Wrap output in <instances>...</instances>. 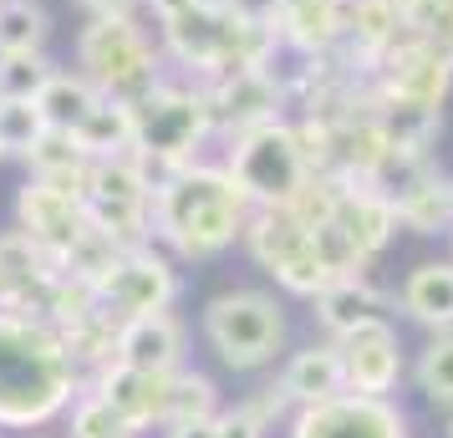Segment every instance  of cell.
Returning <instances> with one entry per match:
<instances>
[{
    "instance_id": "obj_1",
    "label": "cell",
    "mask_w": 453,
    "mask_h": 438,
    "mask_svg": "<svg viewBox=\"0 0 453 438\" xmlns=\"http://www.w3.org/2000/svg\"><path fill=\"white\" fill-rule=\"evenodd\" d=\"M82 362L46 316L0 311V428L36 434L77 403Z\"/></svg>"
},
{
    "instance_id": "obj_2",
    "label": "cell",
    "mask_w": 453,
    "mask_h": 438,
    "mask_svg": "<svg viewBox=\"0 0 453 438\" xmlns=\"http://www.w3.org/2000/svg\"><path fill=\"white\" fill-rule=\"evenodd\" d=\"M250 199L229 179L225 164H184L153 179V240L179 260H214L234 240H245Z\"/></svg>"
},
{
    "instance_id": "obj_3",
    "label": "cell",
    "mask_w": 453,
    "mask_h": 438,
    "mask_svg": "<svg viewBox=\"0 0 453 438\" xmlns=\"http://www.w3.org/2000/svg\"><path fill=\"white\" fill-rule=\"evenodd\" d=\"M138 118V138H133V158L164 179L173 168L199 158L204 138L214 133V107H209V87L199 77H164L143 103H133Z\"/></svg>"
},
{
    "instance_id": "obj_4",
    "label": "cell",
    "mask_w": 453,
    "mask_h": 438,
    "mask_svg": "<svg viewBox=\"0 0 453 438\" xmlns=\"http://www.w3.org/2000/svg\"><path fill=\"white\" fill-rule=\"evenodd\" d=\"M77 72L92 77L107 97L143 103L164 82V51L138 26V16H92L77 36Z\"/></svg>"
},
{
    "instance_id": "obj_5",
    "label": "cell",
    "mask_w": 453,
    "mask_h": 438,
    "mask_svg": "<svg viewBox=\"0 0 453 438\" xmlns=\"http://www.w3.org/2000/svg\"><path fill=\"white\" fill-rule=\"evenodd\" d=\"M204 342L229 373H260L286 347V306L255 286L219 291L204 306Z\"/></svg>"
},
{
    "instance_id": "obj_6",
    "label": "cell",
    "mask_w": 453,
    "mask_h": 438,
    "mask_svg": "<svg viewBox=\"0 0 453 438\" xmlns=\"http://www.w3.org/2000/svg\"><path fill=\"white\" fill-rule=\"evenodd\" d=\"M229 143L234 148H229L225 168L240 184V194L250 199V209H286L301 194V184L316 173L306 148H301V133L286 118H275L265 127H250V133L229 138Z\"/></svg>"
},
{
    "instance_id": "obj_7",
    "label": "cell",
    "mask_w": 453,
    "mask_h": 438,
    "mask_svg": "<svg viewBox=\"0 0 453 438\" xmlns=\"http://www.w3.org/2000/svg\"><path fill=\"white\" fill-rule=\"evenodd\" d=\"M87 225L107 234L118 250L153 245V173L133 153L123 158H92L82 184Z\"/></svg>"
},
{
    "instance_id": "obj_8",
    "label": "cell",
    "mask_w": 453,
    "mask_h": 438,
    "mask_svg": "<svg viewBox=\"0 0 453 438\" xmlns=\"http://www.w3.org/2000/svg\"><path fill=\"white\" fill-rule=\"evenodd\" d=\"M245 250L275 275V286L290 296H316L326 291L336 275L326 271V260L316 255V234L290 214V209H255L245 225Z\"/></svg>"
},
{
    "instance_id": "obj_9",
    "label": "cell",
    "mask_w": 453,
    "mask_h": 438,
    "mask_svg": "<svg viewBox=\"0 0 453 438\" xmlns=\"http://www.w3.org/2000/svg\"><path fill=\"white\" fill-rule=\"evenodd\" d=\"M209 107H214V133L240 138L250 127H265L275 118H286L290 82L270 66H229L219 77H209Z\"/></svg>"
},
{
    "instance_id": "obj_10",
    "label": "cell",
    "mask_w": 453,
    "mask_h": 438,
    "mask_svg": "<svg viewBox=\"0 0 453 438\" xmlns=\"http://www.w3.org/2000/svg\"><path fill=\"white\" fill-rule=\"evenodd\" d=\"M286 438H412V423L392 397L336 393L326 403L296 408Z\"/></svg>"
},
{
    "instance_id": "obj_11",
    "label": "cell",
    "mask_w": 453,
    "mask_h": 438,
    "mask_svg": "<svg viewBox=\"0 0 453 438\" xmlns=\"http://www.w3.org/2000/svg\"><path fill=\"white\" fill-rule=\"evenodd\" d=\"M97 301L107 311L127 321V316L143 311H168L179 301V271L164 250L153 245H133V250H118V260L107 265V275L97 280Z\"/></svg>"
},
{
    "instance_id": "obj_12",
    "label": "cell",
    "mask_w": 453,
    "mask_h": 438,
    "mask_svg": "<svg viewBox=\"0 0 453 438\" xmlns=\"http://www.w3.org/2000/svg\"><path fill=\"white\" fill-rule=\"evenodd\" d=\"M16 225H21L36 245H42L57 271H62L72 250L87 240V204H82V188H66L51 184V179H26L21 194H16Z\"/></svg>"
},
{
    "instance_id": "obj_13",
    "label": "cell",
    "mask_w": 453,
    "mask_h": 438,
    "mask_svg": "<svg viewBox=\"0 0 453 438\" xmlns=\"http://www.w3.org/2000/svg\"><path fill=\"white\" fill-rule=\"evenodd\" d=\"M367 77L377 97H403V103H423V107H443L453 92V66L418 36H403Z\"/></svg>"
},
{
    "instance_id": "obj_14",
    "label": "cell",
    "mask_w": 453,
    "mask_h": 438,
    "mask_svg": "<svg viewBox=\"0 0 453 438\" xmlns=\"http://www.w3.org/2000/svg\"><path fill=\"white\" fill-rule=\"evenodd\" d=\"M57 260L16 225L0 230V311L46 316V301L57 291Z\"/></svg>"
},
{
    "instance_id": "obj_15",
    "label": "cell",
    "mask_w": 453,
    "mask_h": 438,
    "mask_svg": "<svg viewBox=\"0 0 453 438\" xmlns=\"http://www.w3.org/2000/svg\"><path fill=\"white\" fill-rule=\"evenodd\" d=\"M336 347H342V367H347V393H367V397L397 393L408 362H403V342H397L392 321H367V327L347 332Z\"/></svg>"
},
{
    "instance_id": "obj_16",
    "label": "cell",
    "mask_w": 453,
    "mask_h": 438,
    "mask_svg": "<svg viewBox=\"0 0 453 438\" xmlns=\"http://www.w3.org/2000/svg\"><path fill=\"white\" fill-rule=\"evenodd\" d=\"M168 377L143 373V367H127V362L112 357V362H103V367L92 373V388H97L138 434H148V428H168Z\"/></svg>"
},
{
    "instance_id": "obj_17",
    "label": "cell",
    "mask_w": 453,
    "mask_h": 438,
    "mask_svg": "<svg viewBox=\"0 0 453 438\" xmlns=\"http://www.w3.org/2000/svg\"><path fill=\"white\" fill-rule=\"evenodd\" d=\"M118 362L127 367H143V373H179L184 367V321L173 311H143L118 321Z\"/></svg>"
},
{
    "instance_id": "obj_18",
    "label": "cell",
    "mask_w": 453,
    "mask_h": 438,
    "mask_svg": "<svg viewBox=\"0 0 453 438\" xmlns=\"http://www.w3.org/2000/svg\"><path fill=\"white\" fill-rule=\"evenodd\" d=\"M392 306H397V296H388L382 286H372L367 275H336L326 291L311 296V316L321 321V332L331 342H342L347 332L367 327V321H388Z\"/></svg>"
},
{
    "instance_id": "obj_19",
    "label": "cell",
    "mask_w": 453,
    "mask_h": 438,
    "mask_svg": "<svg viewBox=\"0 0 453 438\" xmlns=\"http://www.w3.org/2000/svg\"><path fill=\"white\" fill-rule=\"evenodd\" d=\"M347 5L351 0H286L280 5V46L301 51L306 62L331 57L336 46L347 42Z\"/></svg>"
},
{
    "instance_id": "obj_20",
    "label": "cell",
    "mask_w": 453,
    "mask_h": 438,
    "mask_svg": "<svg viewBox=\"0 0 453 438\" xmlns=\"http://www.w3.org/2000/svg\"><path fill=\"white\" fill-rule=\"evenodd\" d=\"M280 393L290 397V408H311L326 397L347 393V367H342V347L336 342H311L301 352H290V362L280 367Z\"/></svg>"
},
{
    "instance_id": "obj_21",
    "label": "cell",
    "mask_w": 453,
    "mask_h": 438,
    "mask_svg": "<svg viewBox=\"0 0 453 438\" xmlns=\"http://www.w3.org/2000/svg\"><path fill=\"white\" fill-rule=\"evenodd\" d=\"M403 36H408V26L397 16V0H351L347 5V42L342 46L362 72H372Z\"/></svg>"
},
{
    "instance_id": "obj_22",
    "label": "cell",
    "mask_w": 453,
    "mask_h": 438,
    "mask_svg": "<svg viewBox=\"0 0 453 438\" xmlns=\"http://www.w3.org/2000/svg\"><path fill=\"white\" fill-rule=\"evenodd\" d=\"M397 306L428 332H453V260H423L397 286Z\"/></svg>"
},
{
    "instance_id": "obj_23",
    "label": "cell",
    "mask_w": 453,
    "mask_h": 438,
    "mask_svg": "<svg viewBox=\"0 0 453 438\" xmlns=\"http://www.w3.org/2000/svg\"><path fill=\"white\" fill-rule=\"evenodd\" d=\"M336 219H342V230L357 240V250L377 260V255L392 245V234H397V204H392L388 194H377L372 184H351L347 179V194H342V209H336Z\"/></svg>"
},
{
    "instance_id": "obj_24",
    "label": "cell",
    "mask_w": 453,
    "mask_h": 438,
    "mask_svg": "<svg viewBox=\"0 0 453 438\" xmlns=\"http://www.w3.org/2000/svg\"><path fill=\"white\" fill-rule=\"evenodd\" d=\"M77 143H82L87 158H123L133 153V138H138V118H133V103L123 97H97V103L87 107V118L77 127Z\"/></svg>"
},
{
    "instance_id": "obj_25",
    "label": "cell",
    "mask_w": 453,
    "mask_h": 438,
    "mask_svg": "<svg viewBox=\"0 0 453 438\" xmlns=\"http://www.w3.org/2000/svg\"><path fill=\"white\" fill-rule=\"evenodd\" d=\"M372 112H377V123L388 133L392 148H428L438 138V127H443V107H423V103H403V97H377L367 92Z\"/></svg>"
},
{
    "instance_id": "obj_26",
    "label": "cell",
    "mask_w": 453,
    "mask_h": 438,
    "mask_svg": "<svg viewBox=\"0 0 453 438\" xmlns=\"http://www.w3.org/2000/svg\"><path fill=\"white\" fill-rule=\"evenodd\" d=\"M397 219L412 234H453V179L428 173L423 184L397 199Z\"/></svg>"
},
{
    "instance_id": "obj_27",
    "label": "cell",
    "mask_w": 453,
    "mask_h": 438,
    "mask_svg": "<svg viewBox=\"0 0 453 438\" xmlns=\"http://www.w3.org/2000/svg\"><path fill=\"white\" fill-rule=\"evenodd\" d=\"M26 168H31V179H51V184L82 188V184H87V168H92V158L82 153L77 133H66V127H46V138L31 148Z\"/></svg>"
},
{
    "instance_id": "obj_28",
    "label": "cell",
    "mask_w": 453,
    "mask_h": 438,
    "mask_svg": "<svg viewBox=\"0 0 453 438\" xmlns=\"http://www.w3.org/2000/svg\"><path fill=\"white\" fill-rule=\"evenodd\" d=\"M97 97H103V87L92 82V77H82V72H57V77L42 87V97H36V103H42L46 123L72 133V127L87 118V107L97 103Z\"/></svg>"
},
{
    "instance_id": "obj_29",
    "label": "cell",
    "mask_w": 453,
    "mask_h": 438,
    "mask_svg": "<svg viewBox=\"0 0 453 438\" xmlns=\"http://www.w3.org/2000/svg\"><path fill=\"white\" fill-rule=\"evenodd\" d=\"M51 16L42 0H0V57L5 51H46Z\"/></svg>"
},
{
    "instance_id": "obj_30",
    "label": "cell",
    "mask_w": 453,
    "mask_h": 438,
    "mask_svg": "<svg viewBox=\"0 0 453 438\" xmlns=\"http://www.w3.org/2000/svg\"><path fill=\"white\" fill-rule=\"evenodd\" d=\"M199 418H219V388L209 373L179 367L168 377V428L173 423H199Z\"/></svg>"
},
{
    "instance_id": "obj_31",
    "label": "cell",
    "mask_w": 453,
    "mask_h": 438,
    "mask_svg": "<svg viewBox=\"0 0 453 438\" xmlns=\"http://www.w3.org/2000/svg\"><path fill=\"white\" fill-rule=\"evenodd\" d=\"M66 434L72 438H138V428H133L97 388H82L77 403L66 408Z\"/></svg>"
},
{
    "instance_id": "obj_32",
    "label": "cell",
    "mask_w": 453,
    "mask_h": 438,
    "mask_svg": "<svg viewBox=\"0 0 453 438\" xmlns=\"http://www.w3.org/2000/svg\"><path fill=\"white\" fill-rule=\"evenodd\" d=\"M46 112L42 103L26 97H0V153L5 158H31V148L46 138Z\"/></svg>"
},
{
    "instance_id": "obj_33",
    "label": "cell",
    "mask_w": 453,
    "mask_h": 438,
    "mask_svg": "<svg viewBox=\"0 0 453 438\" xmlns=\"http://www.w3.org/2000/svg\"><path fill=\"white\" fill-rule=\"evenodd\" d=\"M418 393L438 403V408H453V332H433V342L418 352Z\"/></svg>"
},
{
    "instance_id": "obj_34",
    "label": "cell",
    "mask_w": 453,
    "mask_h": 438,
    "mask_svg": "<svg viewBox=\"0 0 453 438\" xmlns=\"http://www.w3.org/2000/svg\"><path fill=\"white\" fill-rule=\"evenodd\" d=\"M51 77H57V62H51L46 51H5V57H0V97H26V103H36Z\"/></svg>"
},
{
    "instance_id": "obj_35",
    "label": "cell",
    "mask_w": 453,
    "mask_h": 438,
    "mask_svg": "<svg viewBox=\"0 0 453 438\" xmlns=\"http://www.w3.org/2000/svg\"><path fill=\"white\" fill-rule=\"evenodd\" d=\"M214 428H219V438H265V434H270V428H265V423H260L255 413H250L245 403H234V408H219Z\"/></svg>"
},
{
    "instance_id": "obj_36",
    "label": "cell",
    "mask_w": 453,
    "mask_h": 438,
    "mask_svg": "<svg viewBox=\"0 0 453 438\" xmlns=\"http://www.w3.org/2000/svg\"><path fill=\"white\" fill-rule=\"evenodd\" d=\"M245 408H250L255 418H260L265 428H270V423H280L286 413H296V408H290V397L280 393V382H270V388H260L255 397H245Z\"/></svg>"
},
{
    "instance_id": "obj_37",
    "label": "cell",
    "mask_w": 453,
    "mask_h": 438,
    "mask_svg": "<svg viewBox=\"0 0 453 438\" xmlns=\"http://www.w3.org/2000/svg\"><path fill=\"white\" fill-rule=\"evenodd\" d=\"M234 16H245V21H280V5L286 0H225Z\"/></svg>"
},
{
    "instance_id": "obj_38",
    "label": "cell",
    "mask_w": 453,
    "mask_h": 438,
    "mask_svg": "<svg viewBox=\"0 0 453 438\" xmlns=\"http://www.w3.org/2000/svg\"><path fill=\"white\" fill-rule=\"evenodd\" d=\"M87 16H138L143 0H77Z\"/></svg>"
},
{
    "instance_id": "obj_39",
    "label": "cell",
    "mask_w": 453,
    "mask_h": 438,
    "mask_svg": "<svg viewBox=\"0 0 453 438\" xmlns=\"http://www.w3.org/2000/svg\"><path fill=\"white\" fill-rule=\"evenodd\" d=\"M148 11H153V21H173V16H184L194 5H204V0H143Z\"/></svg>"
},
{
    "instance_id": "obj_40",
    "label": "cell",
    "mask_w": 453,
    "mask_h": 438,
    "mask_svg": "<svg viewBox=\"0 0 453 438\" xmlns=\"http://www.w3.org/2000/svg\"><path fill=\"white\" fill-rule=\"evenodd\" d=\"M164 438H219V428H214V418H199V423H173V428H164Z\"/></svg>"
},
{
    "instance_id": "obj_41",
    "label": "cell",
    "mask_w": 453,
    "mask_h": 438,
    "mask_svg": "<svg viewBox=\"0 0 453 438\" xmlns=\"http://www.w3.org/2000/svg\"><path fill=\"white\" fill-rule=\"evenodd\" d=\"M449 438H453V418H449Z\"/></svg>"
},
{
    "instance_id": "obj_42",
    "label": "cell",
    "mask_w": 453,
    "mask_h": 438,
    "mask_svg": "<svg viewBox=\"0 0 453 438\" xmlns=\"http://www.w3.org/2000/svg\"><path fill=\"white\" fill-rule=\"evenodd\" d=\"M0 158H5V153H0Z\"/></svg>"
}]
</instances>
